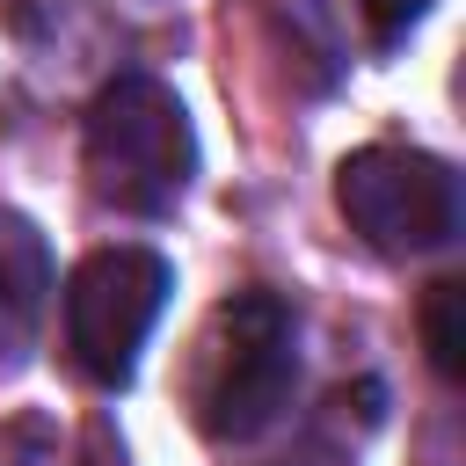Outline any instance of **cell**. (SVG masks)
<instances>
[{"mask_svg":"<svg viewBox=\"0 0 466 466\" xmlns=\"http://www.w3.org/2000/svg\"><path fill=\"white\" fill-rule=\"evenodd\" d=\"M80 167H87V189L109 211L167 218L189 197V175H197V131H189L182 95L167 80H153V73L102 80L95 102H87Z\"/></svg>","mask_w":466,"mask_h":466,"instance_id":"1","label":"cell"},{"mask_svg":"<svg viewBox=\"0 0 466 466\" xmlns=\"http://www.w3.org/2000/svg\"><path fill=\"white\" fill-rule=\"evenodd\" d=\"M299 386V313L277 291H233L189 364V415L211 444H255Z\"/></svg>","mask_w":466,"mask_h":466,"instance_id":"2","label":"cell"},{"mask_svg":"<svg viewBox=\"0 0 466 466\" xmlns=\"http://www.w3.org/2000/svg\"><path fill=\"white\" fill-rule=\"evenodd\" d=\"M167 291H175V269L153 248L116 240V248L80 255L66 291H58L73 371L87 386H102V393H124L131 371H138V350H146V335H153V320L167 306Z\"/></svg>","mask_w":466,"mask_h":466,"instance_id":"3","label":"cell"},{"mask_svg":"<svg viewBox=\"0 0 466 466\" xmlns=\"http://www.w3.org/2000/svg\"><path fill=\"white\" fill-rule=\"evenodd\" d=\"M335 211L386 262L437 255L459 240V175L422 146H357L335 167Z\"/></svg>","mask_w":466,"mask_h":466,"instance_id":"4","label":"cell"},{"mask_svg":"<svg viewBox=\"0 0 466 466\" xmlns=\"http://www.w3.org/2000/svg\"><path fill=\"white\" fill-rule=\"evenodd\" d=\"M51 306V248L22 211H0V371H15Z\"/></svg>","mask_w":466,"mask_h":466,"instance_id":"5","label":"cell"},{"mask_svg":"<svg viewBox=\"0 0 466 466\" xmlns=\"http://www.w3.org/2000/svg\"><path fill=\"white\" fill-rule=\"evenodd\" d=\"M422 350H430L437 379H459L466 371V284L459 277H437L422 291Z\"/></svg>","mask_w":466,"mask_h":466,"instance_id":"6","label":"cell"},{"mask_svg":"<svg viewBox=\"0 0 466 466\" xmlns=\"http://www.w3.org/2000/svg\"><path fill=\"white\" fill-rule=\"evenodd\" d=\"M0 466H80L58 437V422L44 415H22V422H0Z\"/></svg>","mask_w":466,"mask_h":466,"instance_id":"7","label":"cell"},{"mask_svg":"<svg viewBox=\"0 0 466 466\" xmlns=\"http://www.w3.org/2000/svg\"><path fill=\"white\" fill-rule=\"evenodd\" d=\"M357 15H364V29H371V44H400V36L430 15V0H357Z\"/></svg>","mask_w":466,"mask_h":466,"instance_id":"8","label":"cell"},{"mask_svg":"<svg viewBox=\"0 0 466 466\" xmlns=\"http://www.w3.org/2000/svg\"><path fill=\"white\" fill-rule=\"evenodd\" d=\"M277 466H350V451H335V444H320V437H306V444H291Z\"/></svg>","mask_w":466,"mask_h":466,"instance_id":"9","label":"cell"}]
</instances>
